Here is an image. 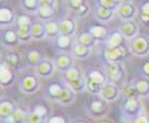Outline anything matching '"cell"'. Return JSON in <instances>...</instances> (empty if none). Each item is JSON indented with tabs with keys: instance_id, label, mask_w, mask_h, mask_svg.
Wrapping results in <instances>:
<instances>
[{
	"instance_id": "cell-1",
	"label": "cell",
	"mask_w": 149,
	"mask_h": 123,
	"mask_svg": "<svg viewBox=\"0 0 149 123\" xmlns=\"http://www.w3.org/2000/svg\"><path fill=\"white\" fill-rule=\"evenodd\" d=\"M19 88L24 94H35L41 88L40 78L36 74L26 72L19 79Z\"/></svg>"
},
{
	"instance_id": "cell-2",
	"label": "cell",
	"mask_w": 149,
	"mask_h": 123,
	"mask_svg": "<svg viewBox=\"0 0 149 123\" xmlns=\"http://www.w3.org/2000/svg\"><path fill=\"white\" fill-rule=\"evenodd\" d=\"M105 74L108 82L118 85L125 77V69L121 63H107L105 65Z\"/></svg>"
},
{
	"instance_id": "cell-3",
	"label": "cell",
	"mask_w": 149,
	"mask_h": 123,
	"mask_svg": "<svg viewBox=\"0 0 149 123\" xmlns=\"http://www.w3.org/2000/svg\"><path fill=\"white\" fill-rule=\"evenodd\" d=\"M130 50L135 56L138 57H145L149 55V38L146 36H137V37L131 40Z\"/></svg>"
},
{
	"instance_id": "cell-4",
	"label": "cell",
	"mask_w": 149,
	"mask_h": 123,
	"mask_svg": "<svg viewBox=\"0 0 149 123\" xmlns=\"http://www.w3.org/2000/svg\"><path fill=\"white\" fill-rule=\"evenodd\" d=\"M142 103L138 96H132L127 97L125 101L122 105L123 112L127 115L129 117H133V118H137L138 116L143 115V108Z\"/></svg>"
},
{
	"instance_id": "cell-5",
	"label": "cell",
	"mask_w": 149,
	"mask_h": 123,
	"mask_svg": "<svg viewBox=\"0 0 149 123\" xmlns=\"http://www.w3.org/2000/svg\"><path fill=\"white\" fill-rule=\"evenodd\" d=\"M117 14L122 22L135 21V19L137 17L138 10L132 1H125L122 4H120L119 8L117 9Z\"/></svg>"
},
{
	"instance_id": "cell-6",
	"label": "cell",
	"mask_w": 149,
	"mask_h": 123,
	"mask_svg": "<svg viewBox=\"0 0 149 123\" xmlns=\"http://www.w3.org/2000/svg\"><path fill=\"white\" fill-rule=\"evenodd\" d=\"M129 55V49L125 45H120L113 49L105 50V58L107 63H121Z\"/></svg>"
},
{
	"instance_id": "cell-7",
	"label": "cell",
	"mask_w": 149,
	"mask_h": 123,
	"mask_svg": "<svg viewBox=\"0 0 149 123\" xmlns=\"http://www.w3.org/2000/svg\"><path fill=\"white\" fill-rule=\"evenodd\" d=\"M56 71L55 63L54 60L43 58L40 63L35 67V74L42 79H49L51 78Z\"/></svg>"
},
{
	"instance_id": "cell-8",
	"label": "cell",
	"mask_w": 149,
	"mask_h": 123,
	"mask_svg": "<svg viewBox=\"0 0 149 123\" xmlns=\"http://www.w3.org/2000/svg\"><path fill=\"white\" fill-rule=\"evenodd\" d=\"M120 94H121V91H120L119 86L115 83L107 82L103 85V89H102L101 94H100V98L104 99L107 103H112L119 98Z\"/></svg>"
},
{
	"instance_id": "cell-9",
	"label": "cell",
	"mask_w": 149,
	"mask_h": 123,
	"mask_svg": "<svg viewBox=\"0 0 149 123\" xmlns=\"http://www.w3.org/2000/svg\"><path fill=\"white\" fill-rule=\"evenodd\" d=\"M122 36L127 40H133L138 36L139 26L136 21H129V22H121L118 28Z\"/></svg>"
},
{
	"instance_id": "cell-10",
	"label": "cell",
	"mask_w": 149,
	"mask_h": 123,
	"mask_svg": "<svg viewBox=\"0 0 149 123\" xmlns=\"http://www.w3.org/2000/svg\"><path fill=\"white\" fill-rule=\"evenodd\" d=\"M88 110L90 115L93 116L94 118H102L108 112V103L102 98L93 99L92 101H90Z\"/></svg>"
},
{
	"instance_id": "cell-11",
	"label": "cell",
	"mask_w": 149,
	"mask_h": 123,
	"mask_svg": "<svg viewBox=\"0 0 149 123\" xmlns=\"http://www.w3.org/2000/svg\"><path fill=\"white\" fill-rule=\"evenodd\" d=\"M74 55H70L69 53H61L55 57L54 63H55L56 70L60 72H66L68 69L74 67Z\"/></svg>"
},
{
	"instance_id": "cell-12",
	"label": "cell",
	"mask_w": 149,
	"mask_h": 123,
	"mask_svg": "<svg viewBox=\"0 0 149 123\" xmlns=\"http://www.w3.org/2000/svg\"><path fill=\"white\" fill-rule=\"evenodd\" d=\"M14 72L15 71L9 67L4 62L0 64V84H1V88H8L14 82Z\"/></svg>"
},
{
	"instance_id": "cell-13",
	"label": "cell",
	"mask_w": 149,
	"mask_h": 123,
	"mask_svg": "<svg viewBox=\"0 0 149 123\" xmlns=\"http://www.w3.org/2000/svg\"><path fill=\"white\" fill-rule=\"evenodd\" d=\"M58 28H60L61 35L74 37L77 29V24H76V21L71 17H63L58 21Z\"/></svg>"
},
{
	"instance_id": "cell-14",
	"label": "cell",
	"mask_w": 149,
	"mask_h": 123,
	"mask_svg": "<svg viewBox=\"0 0 149 123\" xmlns=\"http://www.w3.org/2000/svg\"><path fill=\"white\" fill-rule=\"evenodd\" d=\"M14 21H16V17H15L13 9L8 6H2L0 9V25L1 27L12 25Z\"/></svg>"
},
{
	"instance_id": "cell-15",
	"label": "cell",
	"mask_w": 149,
	"mask_h": 123,
	"mask_svg": "<svg viewBox=\"0 0 149 123\" xmlns=\"http://www.w3.org/2000/svg\"><path fill=\"white\" fill-rule=\"evenodd\" d=\"M125 41H127V39L123 37L119 30H116V31L110 33L108 38L104 42L105 45H106V49H113L117 48V47H120V45H124Z\"/></svg>"
},
{
	"instance_id": "cell-16",
	"label": "cell",
	"mask_w": 149,
	"mask_h": 123,
	"mask_svg": "<svg viewBox=\"0 0 149 123\" xmlns=\"http://www.w3.org/2000/svg\"><path fill=\"white\" fill-rule=\"evenodd\" d=\"M7 64L10 68H12L14 71L21 70V66H22V56L17 52H9L6 54L4 60H2Z\"/></svg>"
},
{
	"instance_id": "cell-17",
	"label": "cell",
	"mask_w": 149,
	"mask_h": 123,
	"mask_svg": "<svg viewBox=\"0 0 149 123\" xmlns=\"http://www.w3.org/2000/svg\"><path fill=\"white\" fill-rule=\"evenodd\" d=\"M116 14V10L115 9H109V8H105L98 6L96 8V10L94 12V15H95V19L101 23L105 22H109L113 19V16Z\"/></svg>"
},
{
	"instance_id": "cell-18",
	"label": "cell",
	"mask_w": 149,
	"mask_h": 123,
	"mask_svg": "<svg viewBox=\"0 0 149 123\" xmlns=\"http://www.w3.org/2000/svg\"><path fill=\"white\" fill-rule=\"evenodd\" d=\"M90 34L92 35L95 40H103L105 41L108 36L110 35V33L108 31V28L102 24H93L91 25L89 28Z\"/></svg>"
},
{
	"instance_id": "cell-19",
	"label": "cell",
	"mask_w": 149,
	"mask_h": 123,
	"mask_svg": "<svg viewBox=\"0 0 149 123\" xmlns=\"http://www.w3.org/2000/svg\"><path fill=\"white\" fill-rule=\"evenodd\" d=\"M1 42L2 44L8 47V48H12L16 45L19 42V35H17V31L16 29H7L2 35V38H1Z\"/></svg>"
},
{
	"instance_id": "cell-20",
	"label": "cell",
	"mask_w": 149,
	"mask_h": 123,
	"mask_svg": "<svg viewBox=\"0 0 149 123\" xmlns=\"http://www.w3.org/2000/svg\"><path fill=\"white\" fill-rule=\"evenodd\" d=\"M72 55L74 58L77 60H86L92 52V48L86 47V45L81 44L79 42H74V47H72Z\"/></svg>"
},
{
	"instance_id": "cell-21",
	"label": "cell",
	"mask_w": 149,
	"mask_h": 123,
	"mask_svg": "<svg viewBox=\"0 0 149 123\" xmlns=\"http://www.w3.org/2000/svg\"><path fill=\"white\" fill-rule=\"evenodd\" d=\"M64 88L65 85H62L58 82H51L48 85V90H47L49 98L52 101H58L64 92Z\"/></svg>"
},
{
	"instance_id": "cell-22",
	"label": "cell",
	"mask_w": 149,
	"mask_h": 123,
	"mask_svg": "<svg viewBox=\"0 0 149 123\" xmlns=\"http://www.w3.org/2000/svg\"><path fill=\"white\" fill-rule=\"evenodd\" d=\"M28 112L22 108H16L14 112L7 119L1 120L2 123H25Z\"/></svg>"
},
{
	"instance_id": "cell-23",
	"label": "cell",
	"mask_w": 149,
	"mask_h": 123,
	"mask_svg": "<svg viewBox=\"0 0 149 123\" xmlns=\"http://www.w3.org/2000/svg\"><path fill=\"white\" fill-rule=\"evenodd\" d=\"M17 107H15L14 101H11V99L1 101V104H0V117H1V120L9 118L14 112V110Z\"/></svg>"
},
{
	"instance_id": "cell-24",
	"label": "cell",
	"mask_w": 149,
	"mask_h": 123,
	"mask_svg": "<svg viewBox=\"0 0 149 123\" xmlns=\"http://www.w3.org/2000/svg\"><path fill=\"white\" fill-rule=\"evenodd\" d=\"M47 37L45 23L37 22L31 24V38L33 40H42Z\"/></svg>"
},
{
	"instance_id": "cell-25",
	"label": "cell",
	"mask_w": 149,
	"mask_h": 123,
	"mask_svg": "<svg viewBox=\"0 0 149 123\" xmlns=\"http://www.w3.org/2000/svg\"><path fill=\"white\" fill-rule=\"evenodd\" d=\"M76 92L74 90H71L69 86H67L65 84V88H64V92L61 96L60 101H57L58 104L64 105V106H68V105H71L76 101Z\"/></svg>"
},
{
	"instance_id": "cell-26",
	"label": "cell",
	"mask_w": 149,
	"mask_h": 123,
	"mask_svg": "<svg viewBox=\"0 0 149 123\" xmlns=\"http://www.w3.org/2000/svg\"><path fill=\"white\" fill-rule=\"evenodd\" d=\"M137 17L144 24V26L149 27V0L144 1L138 9Z\"/></svg>"
},
{
	"instance_id": "cell-27",
	"label": "cell",
	"mask_w": 149,
	"mask_h": 123,
	"mask_svg": "<svg viewBox=\"0 0 149 123\" xmlns=\"http://www.w3.org/2000/svg\"><path fill=\"white\" fill-rule=\"evenodd\" d=\"M133 85L135 86L136 92H137L139 97L149 96V79H139Z\"/></svg>"
},
{
	"instance_id": "cell-28",
	"label": "cell",
	"mask_w": 149,
	"mask_h": 123,
	"mask_svg": "<svg viewBox=\"0 0 149 123\" xmlns=\"http://www.w3.org/2000/svg\"><path fill=\"white\" fill-rule=\"evenodd\" d=\"M42 60L43 58H42L41 53L39 51H37V50H30L26 54V63L30 67L35 68Z\"/></svg>"
},
{
	"instance_id": "cell-29",
	"label": "cell",
	"mask_w": 149,
	"mask_h": 123,
	"mask_svg": "<svg viewBox=\"0 0 149 123\" xmlns=\"http://www.w3.org/2000/svg\"><path fill=\"white\" fill-rule=\"evenodd\" d=\"M47 37L49 38H57L60 36V28H58V22L55 21H48L45 22Z\"/></svg>"
},
{
	"instance_id": "cell-30",
	"label": "cell",
	"mask_w": 149,
	"mask_h": 123,
	"mask_svg": "<svg viewBox=\"0 0 149 123\" xmlns=\"http://www.w3.org/2000/svg\"><path fill=\"white\" fill-rule=\"evenodd\" d=\"M67 86H69L71 90H74L76 93H81L83 91H86V77H82V78L74 80V81L67 82L65 83Z\"/></svg>"
},
{
	"instance_id": "cell-31",
	"label": "cell",
	"mask_w": 149,
	"mask_h": 123,
	"mask_svg": "<svg viewBox=\"0 0 149 123\" xmlns=\"http://www.w3.org/2000/svg\"><path fill=\"white\" fill-rule=\"evenodd\" d=\"M74 44V40H72V37H68V36H65V35H60L58 37L56 38V45L61 50L66 51L69 48H71V50H72Z\"/></svg>"
},
{
	"instance_id": "cell-32",
	"label": "cell",
	"mask_w": 149,
	"mask_h": 123,
	"mask_svg": "<svg viewBox=\"0 0 149 123\" xmlns=\"http://www.w3.org/2000/svg\"><path fill=\"white\" fill-rule=\"evenodd\" d=\"M54 12H55V8L53 7H45V6H40L39 10H38L37 14L38 16L40 17V19L42 21H51V19L54 15Z\"/></svg>"
},
{
	"instance_id": "cell-33",
	"label": "cell",
	"mask_w": 149,
	"mask_h": 123,
	"mask_svg": "<svg viewBox=\"0 0 149 123\" xmlns=\"http://www.w3.org/2000/svg\"><path fill=\"white\" fill-rule=\"evenodd\" d=\"M22 8L27 13H37L40 8V2L39 0H22Z\"/></svg>"
},
{
	"instance_id": "cell-34",
	"label": "cell",
	"mask_w": 149,
	"mask_h": 123,
	"mask_svg": "<svg viewBox=\"0 0 149 123\" xmlns=\"http://www.w3.org/2000/svg\"><path fill=\"white\" fill-rule=\"evenodd\" d=\"M83 77V74L81 72V70L79 69L78 67H71L70 69H68L65 74H64V78H65V82H71L74 81V80H78V79L82 78Z\"/></svg>"
},
{
	"instance_id": "cell-35",
	"label": "cell",
	"mask_w": 149,
	"mask_h": 123,
	"mask_svg": "<svg viewBox=\"0 0 149 123\" xmlns=\"http://www.w3.org/2000/svg\"><path fill=\"white\" fill-rule=\"evenodd\" d=\"M16 31L19 35V41L22 42H28L31 40V25L30 26H21L16 27Z\"/></svg>"
},
{
	"instance_id": "cell-36",
	"label": "cell",
	"mask_w": 149,
	"mask_h": 123,
	"mask_svg": "<svg viewBox=\"0 0 149 123\" xmlns=\"http://www.w3.org/2000/svg\"><path fill=\"white\" fill-rule=\"evenodd\" d=\"M95 38L90 34V31H86V33H81L79 35L78 39H77V42L81 43V44L86 45V47H89V48H92V45H94L95 43Z\"/></svg>"
},
{
	"instance_id": "cell-37",
	"label": "cell",
	"mask_w": 149,
	"mask_h": 123,
	"mask_svg": "<svg viewBox=\"0 0 149 123\" xmlns=\"http://www.w3.org/2000/svg\"><path fill=\"white\" fill-rule=\"evenodd\" d=\"M86 77L91 79V80H93V81L97 82V83H100V84H103V85H104L105 83L108 82L106 74H104V72H102L100 70H91Z\"/></svg>"
},
{
	"instance_id": "cell-38",
	"label": "cell",
	"mask_w": 149,
	"mask_h": 123,
	"mask_svg": "<svg viewBox=\"0 0 149 123\" xmlns=\"http://www.w3.org/2000/svg\"><path fill=\"white\" fill-rule=\"evenodd\" d=\"M103 89V84H100L97 82L93 81L86 77V91L92 95H98L101 94V91Z\"/></svg>"
},
{
	"instance_id": "cell-39",
	"label": "cell",
	"mask_w": 149,
	"mask_h": 123,
	"mask_svg": "<svg viewBox=\"0 0 149 123\" xmlns=\"http://www.w3.org/2000/svg\"><path fill=\"white\" fill-rule=\"evenodd\" d=\"M47 117H41L37 113H35L34 111H29L27 115V118L25 120V123H47L48 122Z\"/></svg>"
},
{
	"instance_id": "cell-40",
	"label": "cell",
	"mask_w": 149,
	"mask_h": 123,
	"mask_svg": "<svg viewBox=\"0 0 149 123\" xmlns=\"http://www.w3.org/2000/svg\"><path fill=\"white\" fill-rule=\"evenodd\" d=\"M16 27L21 26H30L33 23H31V17L27 13H22L16 16V21H15Z\"/></svg>"
},
{
	"instance_id": "cell-41",
	"label": "cell",
	"mask_w": 149,
	"mask_h": 123,
	"mask_svg": "<svg viewBox=\"0 0 149 123\" xmlns=\"http://www.w3.org/2000/svg\"><path fill=\"white\" fill-rule=\"evenodd\" d=\"M127 0H98V6L105 8H109V9H118L120 4L125 2Z\"/></svg>"
},
{
	"instance_id": "cell-42",
	"label": "cell",
	"mask_w": 149,
	"mask_h": 123,
	"mask_svg": "<svg viewBox=\"0 0 149 123\" xmlns=\"http://www.w3.org/2000/svg\"><path fill=\"white\" fill-rule=\"evenodd\" d=\"M31 111H34L35 113H37V115H39V116H41V117H47V118H49L48 117L49 110L45 106H43V105H36Z\"/></svg>"
},
{
	"instance_id": "cell-43",
	"label": "cell",
	"mask_w": 149,
	"mask_h": 123,
	"mask_svg": "<svg viewBox=\"0 0 149 123\" xmlns=\"http://www.w3.org/2000/svg\"><path fill=\"white\" fill-rule=\"evenodd\" d=\"M83 3H84L83 0H67V6L74 12L77 11Z\"/></svg>"
},
{
	"instance_id": "cell-44",
	"label": "cell",
	"mask_w": 149,
	"mask_h": 123,
	"mask_svg": "<svg viewBox=\"0 0 149 123\" xmlns=\"http://www.w3.org/2000/svg\"><path fill=\"white\" fill-rule=\"evenodd\" d=\"M76 13H77L79 16H81V17H84V16H86V15L90 13V7L86 3H83L81 7L79 8L78 10L76 11Z\"/></svg>"
},
{
	"instance_id": "cell-45",
	"label": "cell",
	"mask_w": 149,
	"mask_h": 123,
	"mask_svg": "<svg viewBox=\"0 0 149 123\" xmlns=\"http://www.w3.org/2000/svg\"><path fill=\"white\" fill-rule=\"evenodd\" d=\"M47 123H66V120L63 116H51Z\"/></svg>"
},
{
	"instance_id": "cell-46",
	"label": "cell",
	"mask_w": 149,
	"mask_h": 123,
	"mask_svg": "<svg viewBox=\"0 0 149 123\" xmlns=\"http://www.w3.org/2000/svg\"><path fill=\"white\" fill-rule=\"evenodd\" d=\"M132 123H149V117L145 113H143L141 116H138L137 118L133 119Z\"/></svg>"
},
{
	"instance_id": "cell-47",
	"label": "cell",
	"mask_w": 149,
	"mask_h": 123,
	"mask_svg": "<svg viewBox=\"0 0 149 123\" xmlns=\"http://www.w3.org/2000/svg\"><path fill=\"white\" fill-rule=\"evenodd\" d=\"M39 2H40V6L55 8V0H39Z\"/></svg>"
},
{
	"instance_id": "cell-48",
	"label": "cell",
	"mask_w": 149,
	"mask_h": 123,
	"mask_svg": "<svg viewBox=\"0 0 149 123\" xmlns=\"http://www.w3.org/2000/svg\"><path fill=\"white\" fill-rule=\"evenodd\" d=\"M142 72L146 78L149 79V60H147V62L144 64V66H143V68H142Z\"/></svg>"
},
{
	"instance_id": "cell-49",
	"label": "cell",
	"mask_w": 149,
	"mask_h": 123,
	"mask_svg": "<svg viewBox=\"0 0 149 123\" xmlns=\"http://www.w3.org/2000/svg\"><path fill=\"white\" fill-rule=\"evenodd\" d=\"M95 123H113L111 121V120H108V119H102V120H100V121H97V122H95Z\"/></svg>"
},
{
	"instance_id": "cell-50",
	"label": "cell",
	"mask_w": 149,
	"mask_h": 123,
	"mask_svg": "<svg viewBox=\"0 0 149 123\" xmlns=\"http://www.w3.org/2000/svg\"><path fill=\"white\" fill-rule=\"evenodd\" d=\"M74 123H89V122H86V121H84V120H77Z\"/></svg>"
},
{
	"instance_id": "cell-51",
	"label": "cell",
	"mask_w": 149,
	"mask_h": 123,
	"mask_svg": "<svg viewBox=\"0 0 149 123\" xmlns=\"http://www.w3.org/2000/svg\"><path fill=\"white\" fill-rule=\"evenodd\" d=\"M66 1H67V0H66Z\"/></svg>"
}]
</instances>
